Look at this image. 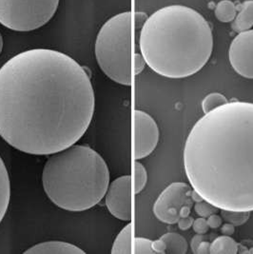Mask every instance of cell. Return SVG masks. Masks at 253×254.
<instances>
[{
  "instance_id": "f546056e",
  "label": "cell",
  "mask_w": 253,
  "mask_h": 254,
  "mask_svg": "<svg viewBox=\"0 0 253 254\" xmlns=\"http://www.w3.org/2000/svg\"><path fill=\"white\" fill-rule=\"evenodd\" d=\"M234 231H235V227L230 223H226L221 227V232L223 235L230 236L234 233Z\"/></svg>"
},
{
  "instance_id": "cb8c5ba5",
  "label": "cell",
  "mask_w": 253,
  "mask_h": 254,
  "mask_svg": "<svg viewBox=\"0 0 253 254\" xmlns=\"http://www.w3.org/2000/svg\"><path fill=\"white\" fill-rule=\"evenodd\" d=\"M146 61L141 54H135L134 56V73L139 74L146 66Z\"/></svg>"
},
{
  "instance_id": "d6986e66",
  "label": "cell",
  "mask_w": 253,
  "mask_h": 254,
  "mask_svg": "<svg viewBox=\"0 0 253 254\" xmlns=\"http://www.w3.org/2000/svg\"><path fill=\"white\" fill-rule=\"evenodd\" d=\"M229 101L225 95L222 93H211L207 94V96L202 101V110L204 114L213 111L214 109L218 108L220 106L227 104Z\"/></svg>"
},
{
  "instance_id": "603a6c76",
  "label": "cell",
  "mask_w": 253,
  "mask_h": 254,
  "mask_svg": "<svg viewBox=\"0 0 253 254\" xmlns=\"http://www.w3.org/2000/svg\"><path fill=\"white\" fill-rule=\"evenodd\" d=\"M193 231H195L198 234H206L208 231V225H207V220L204 217H199L194 220L192 224Z\"/></svg>"
},
{
  "instance_id": "f1b7e54d",
  "label": "cell",
  "mask_w": 253,
  "mask_h": 254,
  "mask_svg": "<svg viewBox=\"0 0 253 254\" xmlns=\"http://www.w3.org/2000/svg\"><path fill=\"white\" fill-rule=\"evenodd\" d=\"M196 254H210V243L205 241V240L200 243V245H199V247L197 249V253Z\"/></svg>"
},
{
  "instance_id": "44dd1931",
  "label": "cell",
  "mask_w": 253,
  "mask_h": 254,
  "mask_svg": "<svg viewBox=\"0 0 253 254\" xmlns=\"http://www.w3.org/2000/svg\"><path fill=\"white\" fill-rule=\"evenodd\" d=\"M132 254H155L152 249V241L143 237H136L133 240Z\"/></svg>"
},
{
  "instance_id": "5b68a950",
  "label": "cell",
  "mask_w": 253,
  "mask_h": 254,
  "mask_svg": "<svg viewBox=\"0 0 253 254\" xmlns=\"http://www.w3.org/2000/svg\"><path fill=\"white\" fill-rule=\"evenodd\" d=\"M131 12L111 17L96 36L94 53L98 66L111 79L124 86L132 84Z\"/></svg>"
},
{
  "instance_id": "83f0119b",
  "label": "cell",
  "mask_w": 253,
  "mask_h": 254,
  "mask_svg": "<svg viewBox=\"0 0 253 254\" xmlns=\"http://www.w3.org/2000/svg\"><path fill=\"white\" fill-rule=\"evenodd\" d=\"M152 249L155 254H166V245L160 238L156 241H152Z\"/></svg>"
},
{
  "instance_id": "d6a6232c",
  "label": "cell",
  "mask_w": 253,
  "mask_h": 254,
  "mask_svg": "<svg viewBox=\"0 0 253 254\" xmlns=\"http://www.w3.org/2000/svg\"><path fill=\"white\" fill-rule=\"evenodd\" d=\"M2 50H3V37H2V35L0 34V54L2 53Z\"/></svg>"
},
{
  "instance_id": "4dcf8cb0",
  "label": "cell",
  "mask_w": 253,
  "mask_h": 254,
  "mask_svg": "<svg viewBox=\"0 0 253 254\" xmlns=\"http://www.w3.org/2000/svg\"><path fill=\"white\" fill-rule=\"evenodd\" d=\"M190 210L191 208L189 207V206H184L182 207L180 209V217H187V216H190Z\"/></svg>"
},
{
  "instance_id": "9a60e30c",
  "label": "cell",
  "mask_w": 253,
  "mask_h": 254,
  "mask_svg": "<svg viewBox=\"0 0 253 254\" xmlns=\"http://www.w3.org/2000/svg\"><path fill=\"white\" fill-rule=\"evenodd\" d=\"M160 239L166 245V254H187L189 245L181 234L176 232H169L161 236Z\"/></svg>"
},
{
  "instance_id": "277c9868",
  "label": "cell",
  "mask_w": 253,
  "mask_h": 254,
  "mask_svg": "<svg viewBox=\"0 0 253 254\" xmlns=\"http://www.w3.org/2000/svg\"><path fill=\"white\" fill-rule=\"evenodd\" d=\"M42 185L58 208L80 212L101 202L110 185V171L96 150L74 144L48 159Z\"/></svg>"
},
{
  "instance_id": "3957f363",
  "label": "cell",
  "mask_w": 253,
  "mask_h": 254,
  "mask_svg": "<svg viewBox=\"0 0 253 254\" xmlns=\"http://www.w3.org/2000/svg\"><path fill=\"white\" fill-rule=\"evenodd\" d=\"M139 46L153 71L168 78H185L203 69L211 57L212 29L194 9L171 5L146 19Z\"/></svg>"
},
{
  "instance_id": "30bf717a",
  "label": "cell",
  "mask_w": 253,
  "mask_h": 254,
  "mask_svg": "<svg viewBox=\"0 0 253 254\" xmlns=\"http://www.w3.org/2000/svg\"><path fill=\"white\" fill-rule=\"evenodd\" d=\"M230 65L243 77L253 79V30L239 33L229 49Z\"/></svg>"
},
{
  "instance_id": "484cf974",
  "label": "cell",
  "mask_w": 253,
  "mask_h": 254,
  "mask_svg": "<svg viewBox=\"0 0 253 254\" xmlns=\"http://www.w3.org/2000/svg\"><path fill=\"white\" fill-rule=\"evenodd\" d=\"M207 222L209 228H211V229H218L219 227H221V225H222L223 218L218 214L214 213V214H211V215H209L207 217Z\"/></svg>"
},
{
  "instance_id": "6da1fadb",
  "label": "cell",
  "mask_w": 253,
  "mask_h": 254,
  "mask_svg": "<svg viewBox=\"0 0 253 254\" xmlns=\"http://www.w3.org/2000/svg\"><path fill=\"white\" fill-rule=\"evenodd\" d=\"M94 108L89 73L66 54L32 49L0 68V136L17 150L52 155L74 145Z\"/></svg>"
},
{
  "instance_id": "8992f818",
  "label": "cell",
  "mask_w": 253,
  "mask_h": 254,
  "mask_svg": "<svg viewBox=\"0 0 253 254\" xmlns=\"http://www.w3.org/2000/svg\"><path fill=\"white\" fill-rule=\"evenodd\" d=\"M60 0H0V24L15 32L35 31L48 23Z\"/></svg>"
},
{
  "instance_id": "52a82bcc",
  "label": "cell",
  "mask_w": 253,
  "mask_h": 254,
  "mask_svg": "<svg viewBox=\"0 0 253 254\" xmlns=\"http://www.w3.org/2000/svg\"><path fill=\"white\" fill-rule=\"evenodd\" d=\"M190 186L183 182H175L167 187L153 205L155 217L168 225L177 224L180 219V209L184 206L192 208Z\"/></svg>"
},
{
  "instance_id": "ba28073f",
  "label": "cell",
  "mask_w": 253,
  "mask_h": 254,
  "mask_svg": "<svg viewBox=\"0 0 253 254\" xmlns=\"http://www.w3.org/2000/svg\"><path fill=\"white\" fill-rule=\"evenodd\" d=\"M132 179L123 175L114 180L105 194V204L113 216L122 221L132 219Z\"/></svg>"
},
{
  "instance_id": "5bb4252c",
  "label": "cell",
  "mask_w": 253,
  "mask_h": 254,
  "mask_svg": "<svg viewBox=\"0 0 253 254\" xmlns=\"http://www.w3.org/2000/svg\"><path fill=\"white\" fill-rule=\"evenodd\" d=\"M132 235H133V224L128 223L116 236L112 248V254H132V245H133Z\"/></svg>"
},
{
  "instance_id": "9c48e42d",
  "label": "cell",
  "mask_w": 253,
  "mask_h": 254,
  "mask_svg": "<svg viewBox=\"0 0 253 254\" xmlns=\"http://www.w3.org/2000/svg\"><path fill=\"white\" fill-rule=\"evenodd\" d=\"M134 158L143 159L156 149L159 141V128L151 116L136 110L133 117Z\"/></svg>"
},
{
  "instance_id": "ac0fdd59",
  "label": "cell",
  "mask_w": 253,
  "mask_h": 254,
  "mask_svg": "<svg viewBox=\"0 0 253 254\" xmlns=\"http://www.w3.org/2000/svg\"><path fill=\"white\" fill-rule=\"evenodd\" d=\"M221 217L227 223L232 224L234 227H239L248 222L251 216V211H234L228 209H220Z\"/></svg>"
},
{
  "instance_id": "1f68e13d",
  "label": "cell",
  "mask_w": 253,
  "mask_h": 254,
  "mask_svg": "<svg viewBox=\"0 0 253 254\" xmlns=\"http://www.w3.org/2000/svg\"><path fill=\"white\" fill-rule=\"evenodd\" d=\"M190 197H191V199H192V201L193 202H195V203H198V202H201V201H203L204 199L202 198V196L196 191V190H191V193H190Z\"/></svg>"
},
{
  "instance_id": "4fadbf2b",
  "label": "cell",
  "mask_w": 253,
  "mask_h": 254,
  "mask_svg": "<svg viewBox=\"0 0 253 254\" xmlns=\"http://www.w3.org/2000/svg\"><path fill=\"white\" fill-rule=\"evenodd\" d=\"M11 199V182L7 167L0 156V223L4 218Z\"/></svg>"
},
{
  "instance_id": "8fae6325",
  "label": "cell",
  "mask_w": 253,
  "mask_h": 254,
  "mask_svg": "<svg viewBox=\"0 0 253 254\" xmlns=\"http://www.w3.org/2000/svg\"><path fill=\"white\" fill-rule=\"evenodd\" d=\"M24 254H85L77 246L63 241L39 243L26 250Z\"/></svg>"
},
{
  "instance_id": "7402d4cb",
  "label": "cell",
  "mask_w": 253,
  "mask_h": 254,
  "mask_svg": "<svg viewBox=\"0 0 253 254\" xmlns=\"http://www.w3.org/2000/svg\"><path fill=\"white\" fill-rule=\"evenodd\" d=\"M194 210H195L197 215H199L200 217L207 218L209 215L218 212L220 208H216L213 205L209 204L207 201L203 200L201 202L196 203L194 205Z\"/></svg>"
},
{
  "instance_id": "7a4b0ae2",
  "label": "cell",
  "mask_w": 253,
  "mask_h": 254,
  "mask_svg": "<svg viewBox=\"0 0 253 254\" xmlns=\"http://www.w3.org/2000/svg\"><path fill=\"white\" fill-rule=\"evenodd\" d=\"M187 177L220 209L253 211V103L232 101L201 117L186 140Z\"/></svg>"
},
{
  "instance_id": "7c38bea8",
  "label": "cell",
  "mask_w": 253,
  "mask_h": 254,
  "mask_svg": "<svg viewBox=\"0 0 253 254\" xmlns=\"http://www.w3.org/2000/svg\"><path fill=\"white\" fill-rule=\"evenodd\" d=\"M231 28L236 33H242L251 30L253 27V0H247L239 6Z\"/></svg>"
},
{
  "instance_id": "d4e9b609",
  "label": "cell",
  "mask_w": 253,
  "mask_h": 254,
  "mask_svg": "<svg viewBox=\"0 0 253 254\" xmlns=\"http://www.w3.org/2000/svg\"><path fill=\"white\" fill-rule=\"evenodd\" d=\"M194 222V219L191 216H187V217H181L178 220V228L182 231H188L192 227V224Z\"/></svg>"
},
{
  "instance_id": "2e32d148",
  "label": "cell",
  "mask_w": 253,
  "mask_h": 254,
  "mask_svg": "<svg viewBox=\"0 0 253 254\" xmlns=\"http://www.w3.org/2000/svg\"><path fill=\"white\" fill-rule=\"evenodd\" d=\"M211 254H238V244L234 239L228 235L217 237L210 244Z\"/></svg>"
},
{
  "instance_id": "ffe728a7",
  "label": "cell",
  "mask_w": 253,
  "mask_h": 254,
  "mask_svg": "<svg viewBox=\"0 0 253 254\" xmlns=\"http://www.w3.org/2000/svg\"><path fill=\"white\" fill-rule=\"evenodd\" d=\"M148 173L146 168L138 160L134 162V193L139 194L147 185Z\"/></svg>"
},
{
  "instance_id": "836d02e7",
  "label": "cell",
  "mask_w": 253,
  "mask_h": 254,
  "mask_svg": "<svg viewBox=\"0 0 253 254\" xmlns=\"http://www.w3.org/2000/svg\"><path fill=\"white\" fill-rule=\"evenodd\" d=\"M249 254H253V247L249 250Z\"/></svg>"
},
{
  "instance_id": "e0dca14e",
  "label": "cell",
  "mask_w": 253,
  "mask_h": 254,
  "mask_svg": "<svg viewBox=\"0 0 253 254\" xmlns=\"http://www.w3.org/2000/svg\"><path fill=\"white\" fill-rule=\"evenodd\" d=\"M214 13L219 21L223 23H230L234 20L237 14V8L230 0H222L217 3Z\"/></svg>"
},
{
  "instance_id": "4316f807",
  "label": "cell",
  "mask_w": 253,
  "mask_h": 254,
  "mask_svg": "<svg viewBox=\"0 0 253 254\" xmlns=\"http://www.w3.org/2000/svg\"><path fill=\"white\" fill-rule=\"evenodd\" d=\"M204 240H205L204 234H198V233H197L195 236L192 237V239H191V241H190V249H191V251H192L193 254L197 253V249H198L200 243L202 242V241H204Z\"/></svg>"
}]
</instances>
